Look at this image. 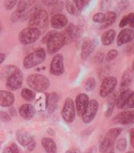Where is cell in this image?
Listing matches in <instances>:
<instances>
[{"instance_id":"1","label":"cell","mask_w":134,"mask_h":153,"mask_svg":"<svg viewBox=\"0 0 134 153\" xmlns=\"http://www.w3.org/2000/svg\"><path fill=\"white\" fill-rule=\"evenodd\" d=\"M48 13L44 9H35L29 20V25L38 30H44L48 26Z\"/></svg>"},{"instance_id":"2","label":"cell","mask_w":134,"mask_h":153,"mask_svg":"<svg viewBox=\"0 0 134 153\" xmlns=\"http://www.w3.org/2000/svg\"><path fill=\"white\" fill-rule=\"evenodd\" d=\"M28 85L34 91L37 92H44L50 86V81L47 77L42 74H31L27 79Z\"/></svg>"},{"instance_id":"3","label":"cell","mask_w":134,"mask_h":153,"mask_svg":"<svg viewBox=\"0 0 134 153\" xmlns=\"http://www.w3.org/2000/svg\"><path fill=\"white\" fill-rule=\"evenodd\" d=\"M46 58V52L44 49L39 48L33 52L27 55L23 61V66L25 69H31L32 67L37 66L38 64L42 63Z\"/></svg>"},{"instance_id":"4","label":"cell","mask_w":134,"mask_h":153,"mask_svg":"<svg viewBox=\"0 0 134 153\" xmlns=\"http://www.w3.org/2000/svg\"><path fill=\"white\" fill-rule=\"evenodd\" d=\"M121 133V128H112L106 132L105 137L102 140L99 149L101 152H109L113 149L114 142L118 135Z\"/></svg>"},{"instance_id":"5","label":"cell","mask_w":134,"mask_h":153,"mask_svg":"<svg viewBox=\"0 0 134 153\" xmlns=\"http://www.w3.org/2000/svg\"><path fill=\"white\" fill-rule=\"evenodd\" d=\"M39 36H41V30L35 27H28L21 30L19 35V39L23 45H29L35 42Z\"/></svg>"},{"instance_id":"6","label":"cell","mask_w":134,"mask_h":153,"mask_svg":"<svg viewBox=\"0 0 134 153\" xmlns=\"http://www.w3.org/2000/svg\"><path fill=\"white\" fill-rule=\"evenodd\" d=\"M46 44H47V51L50 54L56 53L58 51L62 49L63 45H65V40L63 33L55 31Z\"/></svg>"},{"instance_id":"7","label":"cell","mask_w":134,"mask_h":153,"mask_svg":"<svg viewBox=\"0 0 134 153\" xmlns=\"http://www.w3.org/2000/svg\"><path fill=\"white\" fill-rule=\"evenodd\" d=\"M62 117L63 120L71 123L74 120L75 117V105L74 101L71 98H67L64 102L63 108L62 110Z\"/></svg>"},{"instance_id":"8","label":"cell","mask_w":134,"mask_h":153,"mask_svg":"<svg viewBox=\"0 0 134 153\" xmlns=\"http://www.w3.org/2000/svg\"><path fill=\"white\" fill-rule=\"evenodd\" d=\"M22 82H23V74L19 69H18V70L6 81V86L7 89L11 91H16L21 87Z\"/></svg>"},{"instance_id":"9","label":"cell","mask_w":134,"mask_h":153,"mask_svg":"<svg viewBox=\"0 0 134 153\" xmlns=\"http://www.w3.org/2000/svg\"><path fill=\"white\" fill-rule=\"evenodd\" d=\"M117 85V79L113 76H109L106 77L100 87V95L102 97H106L109 96L110 94L113 93Z\"/></svg>"},{"instance_id":"10","label":"cell","mask_w":134,"mask_h":153,"mask_svg":"<svg viewBox=\"0 0 134 153\" xmlns=\"http://www.w3.org/2000/svg\"><path fill=\"white\" fill-rule=\"evenodd\" d=\"M50 72L54 75H61L63 73V57L62 54H56L52 58L50 65Z\"/></svg>"},{"instance_id":"11","label":"cell","mask_w":134,"mask_h":153,"mask_svg":"<svg viewBox=\"0 0 134 153\" xmlns=\"http://www.w3.org/2000/svg\"><path fill=\"white\" fill-rule=\"evenodd\" d=\"M98 110V103L97 100H91L88 103V105L86 107V110L85 114L82 116L83 121L85 123H90L95 118L97 112Z\"/></svg>"},{"instance_id":"12","label":"cell","mask_w":134,"mask_h":153,"mask_svg":"<svg viewBox=\"0 0 134 153\" xmlns=\"http://www.w3.org/2000/svg\"><path fill=\"white\" fill-rule=\"evenodd\" d=\"M89 103V98L86 94H80L77 95L75 99V108H76V113L78 116L82 117Z\"/></svg>"},{"instance_id":"13","label":"cell","mask_w":134,"mask_h":153,"mask_svg":"<svg viewBox=\"0 0 134 153\" xmlns=\"http://www.w3.org/2000/svg\"><path fill=\"white\" fill-rule=\"evenodd\" d=\"M115 124L129 125L134 123V111H124L117 115L113 121Z\"/></svg>"},{"instance_id":"14","label":"cell","mask_w":134,"mask_h":153,"mask_svg":"<svg viewBox=\"0 0 134 153\" xmlns=\"http://www.w3.org/2000/svg\"><path fill=\"white\" fill-rule=\"evenodd\" d=\"M63 35L64 37L65 44H68L73 42L74 40H75L78 38L79 35V30L78 27L73 24L69 25V27L63 32Z\"/></svg>"},{"instance_id":"15","label":"cell","mask_w":134,"mask_h":153,"mask_svg":"<svg viewBox=\"0 0 134 153\" xmlns=\"http://www.w3.org/2000/svg\"><path fill=\"white\" fill-rule=\"evenodd\" d=\"M15 102V96L11 92L0 90V106L10 107Z\"/></svg>"},{"instance_id":"16","label":"cell","mask_w":134,"mask_h":153,"mask_svg":"<svg viewBox=\"0 0 134 153\" xmlns=\"http://www.w3.org/2000/svg\"><path fill=\"white\" fill-rule=\"evenodd\" d=\"M134 39V30H123L120 31V33L118 36L117 44L118 46H121L123 44L131 42Z\"/></svg>"},{"instance_id":"17","label":"cell","mask_w":134,"mask_h":153,"mask_svg":"<svg viewBox=\"0 0 134 153\" xmlns=\"http://www.w3.org/2000/svg\"><path fill=\"white\" fill-rule=\"evenodd\" d=\"M67 23H68V20H67V18L63 15V14H55L54 16H52L51 19V24L52 26V27L54 29H63L64 27Z\"/></svg>"},{"instance_id":"18","label":"cell","mask_w":134,"mask_h":153,"mask_svg":"<svg viewBox=\"0 0 134 153\" xmlns=\"http://www.w3.org/2000/svg\"><path fill=\"white\" fill-rule=\"evenodd\" d=\"M19 115H20V117L22 118L31 119L35 115V108H34L33 105H31L30 104H24L19 107Z\"/></svg>"},{"instance_id":"19","label":"cell","mask_w":134,"mask_h":153,"mask_svg":"<svg viewBox=\"0 0 134 153\" xmlns=\"http://www.w3.org/2000/svg\"><path fill=\"white\" fill-rule=\"evenodd\" d=\"M16 135H17V140L19 142V144L24 147H27L33 140L32 136L28 131L23 130V129L18 130Z\"/></svg>"},{"instance_id":"20","label":"cell","mask_w":134,"mask_h":153,"mask_svg":"<svg viewBox=\"0 0 134 153\" xmlns=\"http://www.w3.org/2000/svg\"><path fill=\"white\" fill-rule=\"evenodd\" d=\"M59 101V96L56 93H51L47 95L46 98V108L50 113L55 111L57 107V104Z\"/></svg>"},{"instance_id":"21","label":"cell","mask_w":134,"mask_h":153,"mask_svg":"<svg viewBox=\"0 0 134 153\" xmlns=\"http://www.w3.org/2000/svg\"><path fill=\"white\" fill-rule=\"evenodd\" d=\"M95 49V43L92 39H86L82 45V51H81V58L83 60H86L89 55L93 52Z\"/></svg>"},{"instance_id":"22","label":"cell","mask_w":134,"mask_h":153,"mask_svg":"<svg viewBox=\"0 0 134 153\" xmlns=\"http://www.w3.org/2000/svg\"><path fill=\"white\" fill-rule=\"evenodd\" d=\"M134 79V74L130 70H127L122 76L121 79V83H120V90L124 91L127 90L128 87L131 85V82Z\"/></svg>"},{"instance_id":"23","label":"cell","mask_w":134,"mask_h":153,"mask_svg":"<svg viewBox=\"0 0 134 153\" xmlns=\"http://www.w3.org/2000/svg\"><path fill=\"white\" fill-rule=\"evenodd\" d=\"M42 147L44 148L46 153H56L57 152V147L55 142L53 141L50 137H44L42 140Z\"/></svg>"},{"instance_id":"24","label":"cell","mask_w":134,"mask_h":153,"mask_svg":"<svg viewBox=\"0 0 134 153\" xmlns=\"http://www.w3.org/2000/svg\"><path fill=\"white\" fill-rule=\"evenodd\" d=\"M133 92L130 89H127V90H124L120 93V94L118 95V97L117 98V101H116V105H118V108H123L126 101L128 100V98L130 96V94H132Z\"/></svg>"},{"instance_id":"25","label":"cell","mask_w":134,"mask_h":153,"mask_svg":"<svg viewBox=\"0 0 134 153\" xmlns=\"http://www.w3.org/2000/svg\"><path fill=\"white\" fill-rule=\"evenodd\" d=\"M18 69L19 68L14 66V65H7V66L4 67L2 69V71L0 72V79L7 81L13 74L18 70Z\"/></svg>"},{"instance_id":"26","label":"cell","mask_w":134,"mask_h":153,"mask_svg":"<svg viewBox=\"0 0 134 153\" xmlns=\"http://www.w3.org/2000/svg\"><path fill=\"white\" fill-rule=\"evenodd\" d=\"M117 19V15L115 12H112V11H109L105 15V18H104V20L102 22V29H105V27H108L111 25L114 24V22L116 21Z\"/></svg>"},{"instance_id":"27","label":"cell","mask_w":134,"mask_h":153,"mask_svg":"<svg viewBox=\"0 0 134 153\" xmlns=\"http://www.w3.org/2000/svg\"><path fill=\"white\" fill-rule=\"evenodd\" d=\"M115 31L113 30H108V31H106L102 37H101V41H102V44L103 45H109L113 42V40L115 39Z\"/></svg>"},{"instance_id":"28","label":"cell","mask_w":134,"mask_h":153,"mask_svg":"<svg viewBox=\"0 0 134 153\" xmlns=\"http://www.w3.org/2000/svg\"><path fill=\"white\" fill-rule=\"evenodd\" d=\"M116 101H117V97L115 94L111 95L109 98L108 103H106V113H105V116L106 117H109L112 115L113 110H114V106L116 105Z\"/></svg>"},{"instance_id":"29","label":"cell","mask_w":134,"mask_h":153,"mask_svg":"<svg viewBox=\"0 0 134 153\" xmlns=\"http://www.w3.org/2000/svg\"><path fill=\"white\" fill-rule=\"evenodd\" d=\"M35 1H36V0H20V1L19 2V4H18L17 11H19L20 13L25 12L27 9H28L29 7H31L34 4Z\"/></svg>"},{"instance_id":"30","label":"cell","mask_w":134,"mask_h":153,"mask_svg":"<svg viewBox=\"0 0 134 153\" xmlns=\"http://www.w3.org/2000/svg\"><path fill=\"white\" fill-rule=\"evenodd\" d=\"M21 96H22V98L26 101H28V102H31L35 99V93L31 90V89H28V88H24L22 91H21Z\"/></svg>"},{"instance_id":"31","label":"cell","mask_w":134,"mask_h":153,"mask_svg":"<svg viewBox=\"0 0 134 153\" xmlns=\"http://www.w3.org/2000/svg\"><path fill=\"white\" fill-rule=\"evenodd\" d=\"M90 0H74V4L78 11H82L89 3Z\"/></svg>"},{"instance_id":"32","label":"cell","mask_w":134,"mask_h":153,"mask_svg":"<svg viewBox=\"0 0 134 153\" xmlns=\"http://www.w3.org/2000/svg\"><path fill=\"white\" fill-rule=\"evenodd\" d=\"M3 153H20V151L17 144L11 143L10 145L5 148V149L3 150Z\"/></svg>"},{"instance_id":"33","label":"cell","mask_w":134,"mask_h":153,"mask_svg":"<svg viewBox=\"0 0 134 153\" xmlns=\"http://www.w3.org/2000/svg\"><path fill=\"white\" fill-rule=\"evenodd\" d=\"M95 86H96V80L93 77H89L85 83L86 90V91H92L94 88H95Z\"/></svg>"},{"instance_id":"34","label":"cell","mask_w":134,"mask_h":153,"mask_svg":"<svg viewBox=\"0 0 134 153\" xmlns=\"http://www.w3.org/2000/svg\"><path fill=\"white\" fill-rule=\"evenodd\" d=\"M66 9H67V11H68V13L72 14V15H76L77 11H78L76 7L74 6V4L70 2V1L66 2Z\"/></svg>"},{"instance_id":"35","label":"cell","mask_w":134,"mask_h":153,"mask_svg":"<svg viewBox=\"0 0 134 153\" xmlns=\"http://www.w3.org/2000/svg\"><path fill=\"white\" fill-rule=\"evenodd\" d=\"M123 108L125 109H130V108H134V92L130 94V96L128 98V100L126 101Z\"/></svg>"},{"instance_id":"36","label":"cell","mask_w":134,"mask_h":153,"mask_svg":"<svg viewBox=\"0 0 134 153\" xmlns=\"http://www.w3.org/2000/svg\"><path fill=\"white\" fill-rule=\"evenodd\" d=\"M127 148V141L125 138H120V140L117 142V149L119 151H124Z\"/></svg>"},{"instance_id":"37","label":"cell","mask_w":134,"mask_h":153,"mask_svg":"<svg viewBox=\"0 0 134 153\" xmlns=\"http://www.w3.org/2000/svg\"><path fill=\"white\" fill-rule=\"evenodd\" d=\"M17 4V0H5L4 1V6L7 10H11L14 8V7Z\"/></svg>"},{"instance_id":"38","label":"cell","mask_w":134,"mask_h":153,"mask_svg":"<svg viewBox=\"0 0 134 153\" xmlns=\"http://www.w3.org/2000/svg\"><path fill=\"white\" fill-rule=\"evenodd\" d=\"M118 51H116V50H111V51H109L108 52V54H106V61H108V62L113 61V60L118 56Z\"/></svg>"},{"instance_id":"39","label":"cell","mask_w":134,"mask_h":153,"mask_svg":"<svg viewBox=\"0 0 134 153\" xmlns=\"http://www.w3.org/2000/svg\"><path fill=\"white\" fill-rule=\"evenodd\" d=\"M105 15L103 13H97L96 15H94L93 17V21L96 22V23H102L104 20Z\"/></svg>"},{"instance_id":"40","label":"cell","mask_w":134,"mask_h":153,"mask_svg":"<svg viewBox=\"0 0 134 153\" xmlns=\"http://www.w3.org/2000/svg\"><path fill=\"white\" fill-rule=\"evenodd\" d=\"M0 119L5 122H8L11 119V117L8 113L4 112V111H0Z\"/></svg>"},{"instance_id":"41","label":"cell","mask_w":134,"mask_h":153,"mask_svg":"<svg viewBox=\"0 0 134 153\" xmlns=\"http://www.w3.org/2000/svg\"><path fill=\"white\" fill-rule=\"evenodd\" d=\"M21 14L22 13H20V12H19V11H15L14 13L12 14V16H11V21H17V20H19L20 18H21Z\"/></svg>"},{"instance_id":"42","label":"cell","mask_w":134,"mask_h":153,"mask_svg":"<svg viewBox=\"0 0 134 153\" xmlns=\"http://www.w3.org/2000/svg\"><path fill=\"white\" fill-rule=\"evenodd\" d=\"M129 6V1L128 0H121L119 3H118V8L120 9V10H123V9H125L127 7Z\"/></svg>"},{"instance_id":"43","label":"cell","mask_w":134,"mask_h":153,"mask_svg":"<svg viewBox=\"0 0 134 153\" xmlns=\"http://www.w3.org/2000/svg\"><path fill=\"white\" fill-rule=\"evenodd\" d=\"M128 24L130 27H134V13H130L128 15Z\"/></svg>"},{"instance_id":"44","label":"cell","mask_w":134,"mask_h":153,"mask_svg":"<svg viewBox=\"0 0 134 153\" xmlns=\"http://www.w3.org/2000/svg\"><path fill=\"white\" fill-rule=\"evenodd\" d=\"M59 2V0H42V3L47 6H55Z\"/></svg>"},{"instance_id":"45","label":"cell","mask_w":134,"mask_h":153,"mask_svg":"<svg viewBox=\"0 0 134 153\" xmlns=\"http://www.w3.org/2000/svg\"><path fill=\"white\" fill-rule=\"evenodd\" d=\"M110 3H111V0H102V2H101L102 9H108L109 7L110 6Z\"/></svg>"},{"instance_id":"46","label":"cell","mask_w":134,"mask_h":153,"mask_svg":"<svg viewBox=\"0 0 134 153\" xmlns=\"http://www.w3.org/2000/svg\"><path fill=\"white\" fill-rule=\"evenodd\" d=\"M54 32H55V31H49V32L43 37V39H42V42H43V43H47V42H48V40L51 39V37L53 34H54Z\"/></svg>"},{"instance_id":"47","label":"cell","mask_w":134,"mask_h":153,"mask_svg":"<svg viewBox=\"0 0 134 153\" xmlns=\"http://www.w3.org/2000/svg\"><path fill=\"white\" fill-rule=\"evenodd\" d=\"M126 25H128V16H125V17H123V19L120 20V22H119V27H124Z\"/></svg>"},{"instance_id":"48","label":"cell","mask_w":134,"mask_h":153,"mask_svg":"<svg viewBox=\"0 0 134 153\" xmlns=\"http://www.w3.org/2000/svg\"><path fill=\"white\" fill-rule=\"evenodd\" d=\"M127 51H128L130 54H133V53H134V41H132V42L128 46Z\"/></svg>"},{"instance_id":"49","label":"cell","mask_w":134,"mask_h":153,"mask_svg":"<svg viewBox=\"0 0 134 153\" xmlns=\"http://www.w3.org/2000/svg\"><path fill=\"white\" fill-rule=\"evenodd\" d=\"M130 144H131L132 148L134 149V128H132L130 130Z\"/></svg>"},{"instance_id":"50","label":"cell","mask_w":134,"mask_h":153,"mask_svg":"<svg viewBox=\"0 0 134 153\" xmlns=\"http://www.w3.org/2000/svg\"><path fill=\"white\" fill-rule=\"evenodd\" d=\"M35 146H36V143H35V140H33L28 146H27V148H28V150H30V151H32L33 149H34V148H35Z\"/></svg>"},{"instance_id":"51","label":"cell","mask_w":134,"mask_h":153,"mask_svg":"<svg viewBox=\"0 0 134 153\" xmlns=\"http://www.w3.org/2000/svg\"><path fill=\"white\" fill-rule=\"evenodd\" d=\"M5 59H6V54L5 53H0V64L3 63Z\"/></svg>"},{"instance_id":"52","label":"cell","mask_w":134,"mask_h":153,"mask_svg":"<svg viewBox=\"0 0 134 153\" xmlns=\"http://www.w3.org/2000/svg\"><path fill=\"white\" fill-rule=\"evenodd\" d=\"M9 113H10V116H16L17 114H16V109L15 108H13V107H11L10 106V109H9Z\"/></svg>"},{"instance_id":"53","label":"cell","mask_w":134,"mask_h":153,"mask_svg":"<svg viewBox=\"0 0 134 153\" xmlns=\"http://www.w3.org/2000/svg\"><path fill=\"white\" fill-rule=\"evenodd\" d=\"M65 153H79V152L76 149H69V150H67Z\"/></svg>"},{"instance_id":"54","label":"cell","mask_w":134,"mask_h":153,"mask_svg":"<svg viewBox=\"0 0 134 153\" xmlns=\"http://www.w3.org/2000/svg\"><path fill=\"white\" fill-rule=\"evenodd\" d=\"M2 30V22H1V20H0V31Z\"/></svg>"},{"instance_id":"55","label":"cell","mask_w":134,"mask_h":153,"mask_svg":"<svg viewBox=\"0 0 134 153\" xmlns=\"http://www.w3.org/2000/svg\"><path fill=\"white\" fill-rule=\"evenodd\" d=\"M85 153H92V150H91V149H88V150H86Z\"/></svg>"},{"instance_id":"56","label":"cell","mask_w":134,"mask_h":153,"mask_svg":"<svg viewBox=\"0 0 134 153\" xmlns=\"http://www.w3.org/2000/svg\"><path fill=\"white\" fill-rule=\"evenodd\" d=\"M132 71L134 72V62H133V63H132Z\"/></svg>"},{"instance_id":"57","label":"cell","mask_w":134,"mask_h":153,"mask_svg":"<svg viewBox=\"0 0 134 153\" xmlns=\"http://www.w3.org/2000/svg\"><path fill=\"white\" fill-rule=\"evenodd\" d=\"M128 153H134V152H133V151H129Z\"/></svg>"},{"instance_id":"58","label":"cell","mask_w":134,"mask_h":153,"mask_svg":"<svg viewBox=\"0 0 134 153\" xmlns=\"http://www.w3.org/2000/svg\"><path fill=\"white\" fill-rule=\"evenodd\" d=\"M109 153H114V152H112V151H110V152H109Z\"/></svg>"}]
</instances>
